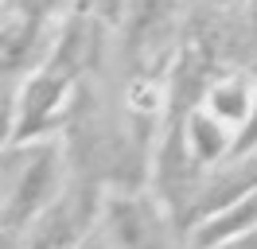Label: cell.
<instances>
[{
    "label": "cell",
    "instance_id": "3957f363",
    "mask_svg": "<svg viewBox=\"0 0 257 249\" xmlns=\"http://www.w3.org/2000/svg\"><path fill=\"white\" fill-rule=\"evenodd\" d=\"M101 206H105V187L70 175L66 191L24 233V249H78L101 226Z\"/></svg>",
    "mask_w": 257,
    "mask_h": 249
},
{
    "label": "cell",
    "instance_id": "8992f818",
    "mask_svg": "<svg viewBox=\"0 0 257 249\" xmlns=\"http://www.w3.org/2000/svg\"><path fill=\"white\" fill-rule=\"evenodd\" d=\"M257 148V97H253V109H249V121L241 125V133L234 137V148L226 152V160H234V156H245V152H253ZM222 164V160H218Z\"/></svg>",
    "mask_w": 257,
    "mask_h": 249
},
{
    "label": "cell",
    "instance_id": "277c9868",
    "mask_svg": "<svg viewBox=\"0 0 257 249\" xmlns=\"http://www.w3.org/2000/svg\"><path fill=\"white\" fill-rule=\"evenodd\" d=\"M249 191H257V148L245 152V156H234V160H222V164L207 168V175H203V183L195 191L191 206H187V214L179 222L183 237H191V230L199 222H207L210 214L234 206V202L245 199Z\"/></svg>",
    "mask_w": 257,
    "mask_h": 249
},
{
    "label": "cell",
    "instance_id": "5b68a950",
    "mask_svg": "<svg viewBox=\"0 0 257 249\" xmlns=\"http://www.w3.org/2000/svg\"><path fill=\"white\" fill-rule=\"evenodd\" d=\"M257 226V191H249L245 199H238L234 206H226L218 214H210L207 222H199L187 237V249H210L226 241V237H234V233H245Z\"/></svg>",
    "mask_w": 257,
    "mask_h": 249
},
{
    "label": "cell",
    "instance_id": "9c48e42d",
    "mask_svg": "<svg viewBox=\"0 0 257 249\" xmlns=\"http://www.w3.org/2000/svg\"><path fill=\"white\" fill-rule=\"evenodd\" d=\"M203 4H218V8H241V4H253V0H203Z\"/></svg>",
    "mask_w": 257,
    "mask_h": 249
},
{
    "label": "cell",
    "instance_id": "7a4b0ae2",
    "mask_svg": "<svg viewBox=\"0 0 257 249\" xmlns=\"http://www.w3.org/2000/svg\"><path fill=\"white\" fill-rule=\"evenodd\" d=\"M101 226L117 249H187L179 226L172 222L168 206L156 199L152 187L133 191H105Z\"/></svg>",
    "mask_w": 257,
    "mask_h": 249
},
{
    "label": "cell",
    "instance_id": "6da1fadb",
    "mask_svg": "<svg viewBox=\"0 0 257 249\" xmlns=\"http://www.w3.org/2000/svg\"><path fill=\"white\" fill-rule=\"evenodd\" d=\"M70 183L63 140L4 144V249H24V233Z\"/></svg>",
    "mask_w": 257,
    "mask_h": 249
},
{
    "label": "cell",
    "instance_id": "30bf717a",
    "mask_svg": "<svg viewBox=\"0 0 257 249\" xmlns=\"http://www.w3.org/2000/svg\"><path fill=\"white\" fill-rule=\"evenodd\" d=\"M253 4H257V0H253Z\"/></svg>",
    "mask_w": 257,
    "mask_h": 249
},
{
    "label": "cell",
    "instance_id": "ba28073f",
    "mask_svg": "<svg viewBox=\"0 0 257 249\" xmlns=\"http://www.w3.org/2000/svg\"><path fill=\"white\" fill-rule=\"evenodd\" d=\"M78 249H117V245H113V237L105 233V226H97V230L90 233V237H86Z\"/></svg>",
    "mask_w": 257,
    "mask_h": 249
},
{
    "label": "cell",
    "instance_id": "52a82bcc",
    "mask_svg": "<svg viewBox=\"0 0 257 249\" xmlns=\"http://www.w3.org/2000/svg\"><path fill=\"white\" fill-rule=\"evenodd\" d=\"M210 249H257V226L245 230V233H234V237H226V241H218V245H210Z\"/></svg>",
    "mask_w": 257,
    "mask_h": 249
}]
</instances>
